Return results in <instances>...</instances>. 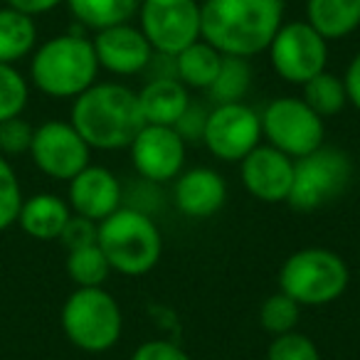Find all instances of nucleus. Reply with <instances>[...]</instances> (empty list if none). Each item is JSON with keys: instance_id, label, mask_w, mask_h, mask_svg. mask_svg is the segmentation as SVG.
<instances>
[{"instance_id": "nucleus-37", "label": "nucleus", "mask_w": 360, "mask_h": 360, "mask_svg": "<svg viewBox=\"0 0 360 360\" xmlns=\"http://www.w3.org/2000/svg\"><path fill=\"white\" fill-rule=\"evenodd\" d=\"M6 3L13 11H20L30 18H37V15H45V13H52L55 8H60L65 0H6Z\"/></svg>"}, {"instance_id": "nucleus-1", "label": "nucleus", "mask_w": 360, "mask_h": 360, "mask_svg": "<svg viewBox=\"0 0 360 360\" xmlns=\"http://www.w3.org/2000/svg\"><path fill=\"white\" fill-rule=\"evenodd\" d=\"M284 22V0H202L200 40L220 55L252 57L269 50Z\"/></svg>"}, {"instance_id": "nucleus-36", "label": "nucleus", "mask_w": 360, "mask_h": 360, "mask_svg": "<svg viewBox=\"0 0 360 360\" xmlns=\"http://www.w3.org/2000/svg\"><path fill=\"white\" fill-rule=\"evenodd\" d=\"M343 86H345V96H348V104L355 111H360V50L355 52V57L345 67Z\"/></svg>"}, {"instance_id": "nucleus-18", "label": "nucleus", "mask_w": 360, "mask_h": 360, "mask_svg": "<svg viewBox=\"0 0 360 360\" xmlns=\"http://www.w3.org/2000/svg\"><path fill=\"white\" fill-rule=\"evenodd\" d=\"M70 217L72 210L65 198L55 195V193H35V195L22 200L18 225L32 240L50 242V240H60Z\"/></svg>"}, {"instance_id": "nucleus-33", "label": "nucleus", "mask_w": 360, "mask_h": 360, "mask_svg": "<svg viewBox=\"0 0 360 360\" xmlns=\"http://www.w3.org/2000/svg\"><path fill=\"white\" fill-rule=\"evenodd\" d=\"M207 114H210V106H205L202 101L191 99L188 109L183 111L178 121H175L173 129L180 134V139L186 143H202V134H205Z\"/></svg>"}, {"instance_id": "nucleus-4", "label": "nucleus", "mask_w": 360, "mask_h": 360, "mask_svg": "<svg viewBox=\"0 0 360 360\" xmlns=\"http://www.w3.org/2000/svg\"><path fill=\"white\" fill-rule=\"evenodd\" d=\"M96 245L104 252L111 271L124 276L148 274L163 255V235L155 225V217L131 207H119L114 215L99 222Z\"/></svg>"}, {"instance_id": "nucleus-5", "label": "nucleus", "mask_w": 360, "mask_h": 360, "mask_svg": "<svg viewBox=\"0 0 360 360\" xmlns=\"http://www.w3.org/2000/svg\"><path fill=\"white\" fill-rule=\"evenodd\" d=\"M350 271L345 259L326 247H304L284 259L279 269V291L299 306H328L345 294Z\"/></svg>"}, {"instance_id": "nucleus-35", "label": "nucleus", "mask_w": 360, "mask_h": 360, "mask_svg": "<svg viewBox=\"0 0 360 360\" xmlns=\"http://www.w3.org/2000/svg\"><path fill=\"white\" fill-rule=\"evenodd\" d=\"M129 360H193V358L186 353V348H180L173 340L155 338V340L141 343L139 348L131 353Z\"/></svg>"}, {"instance_id": "nucleus-12", "label": "nucleus", "mask_w": 360, "mask_h": 360, "mask_svg": "<svg viewBox=\"0 0 360 360\" xmlns=\"http://www.w3.org/2000/svg\"><path fill=\"white\" fill-rule=\"evenodd\" d=\"M30 158L40 173L52 180L70 183L91 160V148L70 121L50 119L35 126L30 143Z\"/></svg>"}, {"instance_id": "nucleus-11", "label": "nucleus", "mask_w": 360, "mask_h": 360, "mask_svg": "<svg viewBox=\"0 0 360 360\" xmlns=\"http://www.w3.org/2000/svg\"><path fill=\"white\" fill-rule=\"evenodd\" d=\"M262 143L259 114L245 101L237 104H215L207 114L202 146L225 163H240L247 153Z\"/></svg>"}, {"instance_id": "nucleus-17", "label": "nucleus", "mask_w": 360, "mask_h": 360, "mask_svg": "<svg viewBox=\"0 0 360 360\" xmlns=\"http://www.w3.org/2000/svg\"><path fill=\"white\" fill-rule=\"evenodd\" d=\"M173 205L191 220H207L225 207L227 183L215 168L198 165L188 168L173 180Z\"/></svg>"}, {"instance_id": "nucleus-15", "label": "nucleus", "mask_w": 360, "mask_h": 360, "mask_svg": "<svg viewBox=\"0 0 360 360\" xmlns=\"http://www.w3.org/2000/svg\"><path fill=\"white\" fill-rule=\"evenodd\" d=\"M91 45H94L99 70H106L114 77L146 75L150 57H153L150 42L146 40L141 27L131 25V22L94 32Z\"/></svg>"}, {"instance_id": "nucleus-31", "label": "nucleus", "mask_w": 360, "mask_h": 360, "mask_svg": "<svg viewBox=\"0 0 360 360\" xmlns=\"http://www.w3.org/2000/svg\"><path fill=\"white\" fill-rule=\"evenodd\" d=\"M266 360H323L321 350L309 335L291 330L284 335H274L266 348Z\"/></svg>"}, {"instance_id": "nucleus-8", "label": "nucleus", "mask_w": 360, "mask_h": 360, "mask_svg": "<svg viewBox=\"0 0 360 360\" xmlns=\"http://www.w3.org/2000/svg\"><path fill=\"white\" fill-rule=\"evenodd\" d=\"M262 139L289 158H304L326 139L323 119L301 96H276L259 114Z\"/></svg>"}, {"instance_id": "nucleus-27", "label": "nucleus", "mask_w": 360, "mask_h": 360, "mask_svg": "<svg viewBox=\"0 0 360 360\" xmlns=\"http://www.w3.org/2000/svg\"><path fill=\"white\" fill-rule=\"evenodd\" d=\"M301 319V306L284 291L266 296L259 306V326L271 335H284L296 330V323Z\"/></svg>"}, {"instance_id": "nucleus-16", "label": "nucleus", "mask_w": 360, "mask_h": 360, "mask_svg": "<svg viewBox=\"0 0 360 360\" xmlns=\"http://www.w3.org/2000/svg\"><path fill=\"white\" fill-rule=\"evenodd\" d=\"M67 205L72 215L101 222L124 207V183L104 165H86L67 183Z\"/></svg>"}, {"instance_id": "nucleus-19", "label": "nucleus", "mask_w": 360, "mask_h": 360, "mask_svg": "<svg viewBox=\"0 0 360 360\" xmlns=\"http://www.w3.org/2000/svg\"><path fill=\"white\" fill-rule=\"evenodd\" d=\"M136 94L143 121L155 126H175L191 104V91L178 79H148Z\"/></svg>"}, {"instance_id": "nucleus-22", "label": "nucleus", "mask_w": 360, "mask_h": 360, "mask_svg": "<svg viewBox=\"0 0 360 360\" xmlns=\"http://www.w3.org/2000/svg\"><path fill=\"white\" fill-rule=\"evenodd\" d=\"M222 57L225 55H220L205 40L193 42L191 47H186L183 52L175 55V75H178V82L186 84L188 89L207 91L212 82H215L217 72H220Z\"/></svg>"}, {"instance_id": "nucleus-13", "label": "nucleus", "mask_w": 360, "mask_h": 360, "mask_svg": "<svg viewBox=\"0 0 360 360\" xmlns=\"http://www.w3.org/2000/svg\"><path fill=\"white\" fill-rule=\"evenodd\" d=\"M186 150L188 143L173 126L155 124H143L129 146L136 175L153 180L158 186L173 183L186 170Z\"/></svg>"}, {"instance_id": "nucleus-2", "label": "nucleus", "mask_w": 360, "mask_h": 360, "mask_svg": "<svg viewBox=\"0 0 360 360\" xmlns=\"http://www.w3.org/2000/svg\"><path fill=\"white\" fill-rule=\"evenodd\" d=\"M70 124L91 150H129L146 121L134 89L119 82H94L72 99Z\"/></svg>"}, {"instance_id": "nucleus-32", "label": "nucleus", "mask_w": 360, "mask_h": 360, "mask_svg": "<svg viewBox=\"0 0 360 360\" xmlns=\"http://www.w3.org/2000/svg\"><path fill=\"white\" fill-rule=\"evenodd\" d=\"M32 134H35V126L22 116H13V119L3 121L0 124V155L11 158V155L30 153Z\"/></svg>"}, {"instance_id": "nucleus-14", "label": "nucleus", "mask_w": 360, "mask_h": 360, "mask_svg": "<svg viewBox=\"0 0 360 360\" xmlns=\"http://www.w3.org/2000/svg\"><path fill=\"white\" fill-rule=\"evenodd\" d=\"M240 178L255 200L266 205L286 202L294 183V158L269 143H259L240 160Z\"/></svg>"}, {"instance_id": "nucleus-29", "label": "nucleus", "mask_w": 360, "mask_h": 360, "mask_svg": "<svg viewBox=\"0 0 360 360\" xmlns=\"http://www.w3.org/2000/svg\"><path fill=\"white\" fill-rule=\"evenodd\" d=\"M22 188L13 163L0 155V232L18 225V215L22 207Z\"/></svg>"}, {"instance_id": "nucleus-21", "label": "nucleus", "mask_w": 360, "mask_h": 360, "mask_svg": "<svg viewBox=\"0 0 360 360\" xmlns=\"http://www.w3.org/2000/svg\"><path fill=\"white\" fill-rule=\"evenodd\" d=\"M72 18L84 30H106V27L131 22L139 13L141 0H65Z\"/></svg>"}, {"instance_id": "nucleus-9", "label": "nucleus", "mask_w": 360, "mask_h": 360, "mask_svg": "<svg viewBox=\"0 0 360 360\" xmlns=\"http://www.w3.org/2000/svg\"><path fill=\"white\" fill-rule=\"evenodd\" d=\"M266 55L279 79L304 86L328 65V40H323L306 20L281 22Z\"/></svg>"}, {"instance_id": "nucleus-26", "label": "nucleus", "mask_w": 360, "mask_h": 360, "mask_svg": "<svg viewBox=\"0 0 360 360\" xmlns=\"http://www.w3.org/2000/svg\"><path fill=\"white\" fill-rule=\"evenodd\" d=\"M67 274L77 284V289H94V286L106 284L111 266L99 245H89L67 252Z\"/></svg>"}, {"instance_id": "nucleus-30", "label": "nucleus", "mask_w": 360, "mask_h": 360, "mask_svg": "<svg viewBox=\"0 0 360 360\" xmlns=\"http://www.w3.org/2000/svg\"><path fill=\"white\" fill-rule=\"evenodd\" d=\"M165 205V193L163 186L146 180L141 175H136L131 183L124 186V207H131L136 212H143L148 217H155Z\"/></svg>"}, {"instance_id": "nucleus-28", "label": "nucleus", "mask_w": 360, "mask_h": 360, "mask_svg": "<svg viewBox=\"0 0 360 360\" xmlns=\"http://www.w3.org/2000/svg\"><path fill=\"white\" fill-rule=\"evenodd\" d=\"M30 99V84L15 65L0 62V124L13 116H22Z\"/></svg>"}, {"instance_id": "nucleus-34", "label": "nucleus", "mask_w": 360, "mask_h": 360, "mask_svg": "<svg viewBox=\"0 0 360 360\" xmlns=\"http://www.w3.org/2000/svg\"><path fill=\"white\" fill-rule=\"evenodd\" d=\"M96 235H99V222L86 220V217H82V215H72L70 220H67L65 230H62L60 242L67 247V252H72V250L96 245Z\"/></svg>"}, {"instance_id": "nucleus-6", "label": "nucleus", "mask_w": 360, "mask_h": 360, "mask_svg": "<svg viewBox=\"0 0 360 360\" xmlns=\"http://www.w3.org/2000/svg\"><path fill=\"white\" fill-rule=\"evenodd\" d=\"M60 323L67 340L84 353H106L124 333L121 306L104 286L72 291L62 306Z\"/></svg>"}, {"instance_id": "nucleus-10", "label": "nucleus", "mask_w": 360, "mask_h": 360, "mask_svg": "<svg viewBox=\"0 0 360 360\" xmlns=\"http://www.w3.org/2000/svg\"><path fill=\"white\" fill-rule=\"evenodd\" d=\"M139 27L153 52L178 55L200 40V0H141Z\"/></svg>"}, {"instance_id": "nucleus-25", "label": "nucleus", "mask_w": 360, "mask_h": 360, "mask_svg": "<svg viewBox=\"0 0 360 360\" xmlns=\"http://www.w3.org/2000/svg\"><path fill=\"white\" fill-rule=\"evenodd\" d=\"M304 94L301 99L321 116V119H328L335 116L348 106V96H345V86H343V77L333 75V72H321L314 79H309L304 86Z\"/></svg>"}, {"instance_id": "nucleus-23", "label": "nucleus", "mask_w": 360, "mask_h": 360, "mask_svg": "<svg viewBox=\"0 0 360 360\" xmlns=\"http://www.w3.org/2000/svg\"><path fill=\"white\" fill-rule=\"evenodd\" d=\"M37 47L35 18L25 15L13 8H0V62L15 65L25 60Z\"/></svg>"}, {"instance_id": "nucleus-3", "label": "nucleus", "mask_w": 360, "mask_h": 360, "mask_svg": "<svg viewBox=\"0 0 360 360\" xmlns=\"http://www.w3.org/2000/svg\"><path fill=\"white\" fill-rule=\"evenodd\" d=\"M99 62L86 35L72 30L35 47L30 55V82L52 99H77L96 82Z\"/></svg>"}, {"instance_id": "nucleus-7", "label": "nucleus", "mask_w": 360, "mask_h": 360, "mask_svg": "<svg viewBox=\"0 0 360 360\" xmlns=\"http://www.w3.org/2000/svg\"><path fill=\"white\" fill-rule=\"evenodd\" d=\"M353 173V158L345 150L323 143L309 155L294 160V183L286 202L296 212L321 210L348 191Z\"/></svg>"}, {"instance_id": "nucleus-24", "label": "nucleus", "mask_w": 360, "mask_h": 360, "mask_svg": "<svg viewBox=\"0 0 360 360\" xmlns=\"http://www.w3.org/2000/svg\"><path fill=\"white\" fill-rule=\"evenodd\" d=\"M255 79V72H252L250 60L245 57H222L220 72H217L215 82L207 89L212 106L215 104H237V101H245L247 91Z\"/></svg>"}, {"instance_id": "nucleus-20", "label": "nucleus", "mask_w": 360, "mask_h": 360, "mask_svg": "<svg viewBox=\"0 0 360 360\" xmlns=\"http://www.w3.org/2000/svg\"><path fill=\"white\" fill-rule=\"evenodd\" d=\"M306 22L323 40H343L360 27V0H306Z\"/></svg>"}]
</instances>
